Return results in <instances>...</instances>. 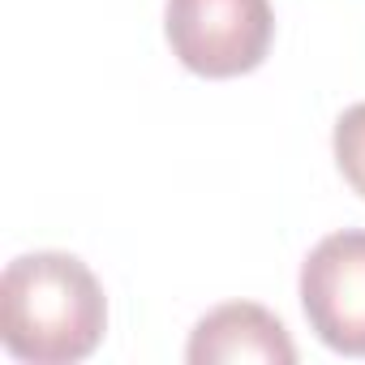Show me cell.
<instances>
[{
  "mask_svg": "<svg viewBox=\"0 0 365 365\" xmlns=\"http://www.w3.org/2000/svg\"><path fill=\"white\" fill-rule=\"evenodd\" d=\"M108 301L91 267L73 254H22L0 279V339L18 361L73 365L99 348Z\"/></svg>",
  "mask_w": 365,
  "mask_h": 365,
  "instance_id": "6da1fadb",
  "label": "cell"
},
{
  "mask_svg": "<svg viewBox=\"0 0 365 365\" xmlns=\"http://www.w3.org/2000/svg\"><path fill=\"white\" fill-rule=\"evenodd\" d=\"M163 31L190 73L241 78L267 61L275 14L271 0H168Z\"/></svg>",
  "mask_w": 365,
  "mask_h": 365,
  "instance_id": "7a4b0ae2",
  "label": "cell"
},
{
  "mask_svg": "<svg viewBox=\"0 0 365 365\" xmlns=\"http://www.w3.org/2000/svg\"><path fill=\"white\" fill-rule=\"evenodd\" d=\"M309 331L344 356H365V232L322 237L301 267Z\"/></svg>",
  "mask_w": 365,
  "mask_h": 365,
  "instance_id": "3957f363",
  "label": "cell"
},
{
  "mask_svg": "<svg viewBox=\"0 0 365 365\" xmlns=\"http://www.w3.org/2000/svg\"><path fill=\"white\" fill-rule=\"evenodd\" d=\"M185 356L194 365H237V361H258V365H292L297 348L284 331V322L254 305V301H232L211 309L194 335Z\"/></svg>",
  "mask_w": 365,
  "mask_h": 365,
  "instance_id": "277c9868",
  "label": "cell"
},
{
  "mask_svg": "<svg viewBox=\"0 0 365 365\" xmlns=\"http://www.w3.org/2000/svg\"><path fill=\"white\" fill-rule=\"evenodd\" d=\"M335 163L344 180L365 198V103H352L335 120Z\"/></svg>",
  "mask_w": 365,
  "mask_h": 365,
  "instance_id": "5b68a950",
  "label": "cell"
}]
</instances>
